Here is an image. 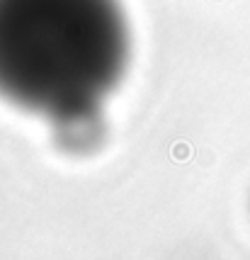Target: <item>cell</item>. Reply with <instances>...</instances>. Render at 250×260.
I'll return each instance as SVG.
<instances>
[{
	"label": "cell",
	"instance_id": "6da1fadb",
	"mask_svg": "<svg viewBox=\"0 0 250 260\" xmlns=\"http://www.w3.org/2000/svg\"><path fill=\"white\" fill-rule=\"evenodd\" d=\"M129 58L122 0H0V98L20 110L90 122Z\"/></svg>",
	"mask_w": 250,
	"mask_h": 260
}]
</instances>
